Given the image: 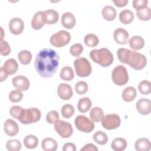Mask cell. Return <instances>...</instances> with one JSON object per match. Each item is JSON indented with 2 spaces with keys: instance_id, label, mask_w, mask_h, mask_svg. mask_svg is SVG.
I'll return each mask as SVG.
<instances>
[{
  "instance_id": "cell-41",
  "label": "cell",
  "mask_w": 151,
  "mask_h": 151,
  "mask_svg": "<svg viewBox=\"0 0 151 151\" xmlns=\"http://www.w3.org/2000/svg\"><path fill=\"white\" fill-rule=\"evenodd\" d=\"M88 90V85L86 82L83 81H78L75 86L76 92L80 95L85 94Z\"/></svg>"
},
{
  "instance_id": "cell-23",
  "label": "cell",
  "mask_w": 151,
  "mask_h": 151,
  "mask_svg": "<svg viewBox=\"0 0 151 151\" xmlns=\"http://www.w3.org/2000/svg\"><path fill=\"white\" fill-rule=\"evenodd\" d=\"M129 46L134 50L142 49L145 45V41L140 36H133L129 41Z\"/></svg>"
},
{
  "instance_id": "cell-47",
  "label": "cell",
  "mask_w": 151,
  "mask_h": 151,
  "mask_svg": "<svg viewBox=\"0 0 151 151\" xmlns=\"http://www.w3.org/2000/svg\"><path fill=\"white\" fill-rule=\"evenodd\" d=\"M63 150V151H75L76 150V147L74 143H67L64 145Z\"/></svg>"
},
{
  "instance_id": "cell-15",
  "label": "cell",
  "mask_w": 151,
  "mask_h": 151,
  "mask_svg": "<svg viewBox=\"0 0 151 151\" xmlns=\"http://www.w3.org/2000/svg\"><path fill=\"white\" fill-rule=\"evenodd\" d=\"M5 133L9 136H14L18 133L19 127L17 123L12 119H7L4 124Z\"/></svg>"
},
{
  "instance_id": "cell-27",
  "label": "cell",
  "mask_w": 151,
  "mask_h": 151,
  "mask_svg": "<svg viewBox=\"0 0 151 151\" xmlns=\"http://www.w3.org/2000/svg\"><path fill=\"white\" fill-rule=\"evenodd\" d=\"M111 147L114 151H122L126 148L127 142L122 137L116 138L113 140Z\"/></svg>"
},
{
  "instance_id": "cell-48",
  "label": "cell",
  "mask_w": 151,
  "mask_h": 151,
  "mask_svg": "<svg viewBox=\"0 0 151 151\" xmlns=\"http://www.w3.org/2000/svg\"><path fill=\"white\" fill-rule=\"evenodd\" d=\"M81 150H85V151H97V147L92 143H88L83 148L81 149Z\"/></svg>"
},
{
  "instance_id": "cell-40",
  "label": "cell",
  "mask_w": 151,
  "mask_h": 151,
  "mask_svg": "<svg viewBox=\"0 0 151 151\" xmlns=\"http://www.w3.org/2000/svg\"><path fill=\"white\" fill-rule=\"evenodd\" d=\"M23 97V94L19 90H12L9 94V99L11 102L17 103L20 101Z\"/></svg>"
},
{
  "instance_id": "cell-24",
  "label": "cell",
  "mask_w": 151,
  "mask_h": 151,
  "mask_svg": "<svg viewBox=\"0 0 151 151\" xmlns=\"http://www.w3.org/2000/svg\"><path fill=\"white\" fill-rule=\"evenodd\" d=\"M150 142L146 138H140L134 144L135 149L138 151H148L150 149Z\"/></svg>"
},
{
  "instance_id": "cell-20",
  "label": "cell",
  "mask_w": 151,
  "mask_h": 151,
  "mask_svg": "<svg viewBox=\"0 0 151 151\" xmlns=\"http://www.w3.org/2000/svg\"><path fill=\"white\" fill-rule=\"evenodd\" d=\"M4 70L7 73V74H14L18 70V65L15 60L10 58L7 60L4 64L2 67Z\"/></svg>"
},
{
  "instance_id": "cell-10",
  "label": "cell",
  "mask_w": 151,
  "mask_h": 151,
  "mask_svg": "<svg viewBox=\"0 0 151 151\" xmlns=\"http://www.w3.org/2000/svg\"><path fill=\"white\" fill-rule=\"evenodd\" d=\"M120 118L116 114H110L105 116L101 120V124L107 130L116 129L120 125Z\"/></svg>"
},
{
  "instance_id": "cell-5",
  "label": "cell",
  "mask_w": 151,
  "mask_h": 151,
  "mask_svg": "<svg viewBox=\"0 0 151 151\" xmlns=\"http://www.w3.org/2000/svg\"><path fill=\"white\" fill-rule=\"evenodd\" d=\"M74 65L77 75L80 77H87L91 73V64L86 58L80 57L76 59Z\"/></svg>"
},
{
  "instance_id": "cell-36",
  "label": "cell",
  "mask_w": 151,
  "mask_h": 151,
  "mask_svg": "<svg viewBox=\"0 0 151 151\" xmlns=\"http://www.w3.org/2000/svg\"><path fill=\"white\" fill-rule=\"evenodd\" d=\"M136 15L138 18L142 21H148L151 17V11L150 8L146 7L140 10L136 11Z\"/></svg>"
},
{
  "instance_id": "cell-9",
  "label": "cell",
  "mask_w": 151,
  "mask_h": 151,
  "mask_svg": "<svg viewBox=\"0 0 151 151\" xmlns=\"http://www.w3.org/2000/svg\"><path fill=\"white\" fill-rule=\"evenodd\" d=\"M54 129L57 133L63 138L70 137L73 132L71 124L61 120H58L54 123Z\"/></svg>"
},
{
  "instance_id": "cell-8",
  "label": "cell",
  "mask_w": 151,
  "mask_h": 151,
  "mask_svg": "<svg viewBox=\"0 0 151 151\" xmlns=\"http://www.w3.org/2000/svg\"><path fill=\"white\" fill-rule=\"evenodd\" d=\"M74 123L78 130L85 133H90L94 129V123L84 115H79L75 119Z\"/></svg>"
},
{
  "instance_id": "cell-39",
  "label": "cell",
  "mask_w": 151,
  "mask_h": 151,
  "mask_svg": "<svg viewBox=\"0 0 151 151\" xmlns=\"http://www.w3.org/2000/svg\"><path fill=\"white\" fill-rule=\"evenodd\" d=\"M6 147L9 151H18L21 148V143L17 139H11L6 142Z\"/></svg>"
},
{
  "instance_id": "cell-50",
  "label": "cell",
  "mask_w": 151,
  "mask_h": 151,
  "mask_svg": "<svg viewBox=\"0 0 151 151\" xmlns=\"http://www.w3.org/2000/svg\"><path fill=\"white\" fill-rule=\"evenodd\" d=\"M0 70H1V74H0V77H1V80H0V81L1 82H2V81H3L4 80H6V78L8 77V74H7V73L4 70V69H3V68L2 67H1L0 68Z\"/></svg>"
},
{
  "instance_id": "cell-18",
  "label": "cell",
  "mask_w": 151,
  "mask_h": 151,
  "mask_svg": "<svg viewBox=\"0 0 151 151\" xmlns=\"http://www.w3.org/2000/svg\"><path fill=\"white\" fill-rule=\"evenodd\" d=\"M76 22L75 17L71 12H65L61 16V24L67 29L73 28L76 24Z\"/></svg>"
},
{
  "instance_id": "cell-11",
  "label": "cell",
  "mask_w": 151,
  "mask_h": 151,
  "mask_svg": "<svg viewBox=\"0 0 151 151\" xmlns=\"http://www.w3.org/2000/svg\"><path fill=\"white\" fill-rule=\"evenodd\" d=\"M13 86L20 91H26L29 87V81L25 76L19 75L12 79Z\"/></svg>"
},
{
  "instance_id": "cell-45",
  "label": "cell",
  "mask_w": 151,
  "mask_h": 151,
  "mask_svg": "<svg viewBox=\"0 0 151 151\" xmlns=\"http://www.w3.org/2000/svg\"><path fill=\"white\" fill-rule=\"evenodd\" d=\"M22 110H23L22 107L18 106H12L11 107L9 113L12 117L18 120V119L22 111Z\"/></svg>"
},
{
  "instance_id": "cell-49",
  "label": "cell",
  "mask_w": 151,
  "mask_h": 151,
  "mask_svg": "<svg viewBox=\"0 0 151 151\" xmlns=\"http://www.w3.org/2000/svg\"><path fill=\"white\" fill-rule=\"evenodd\" d=\"M113 2L118 7H123L127 5L128 3L127 0H117V1H113Z\"/></svg>"
},
{
  "instance_id": "cell-13",
  "label": "cell",
  "mask_w": 151,
  "mask_h": 151,
  "mask_svg": "<svg viewBox=\"0 0 151 151\" xmlns=\"http://www.w3.org/2000/svg\"><path fill=\"white\" fill-rule=\"evenodd\" d=\"M138 112L143 115H147L151 111V101L147 99H140L136 104Z\"/></svg>"
},
{
  "instance_id": "cell-17",
  "label": "cell",
  "mask_w": 151,
  "mask_h": 151,
  "mask_svg": "<svg viewBox=\"0 0 151 151\" xmlns=\"http://www.w3.org/2000/svg\"><path fill=\"white\" fill-rule=\"evenodd\" d=\"M59 18L58 13L54 9H47L44 11L43 19L45 24H54Z\"/></svg>"
},
{
  "instance_id": "cell-1",
  "label": "cell",
  "mask_w": 151,
  "mask_h": 151,
  "mask_svg": "<svg viewBox=\"0 0 151 151\" xmlns=\"http://www.w3.org/2000/svg\"><path fill=\"white\" fill-rule=\"evenodd\" d=\"M59 60V55L55 50L43 48L35 57L34 63L35 70L42 77H51L58 68Z\"/></svg>"
},
{
  "instance_id": "cell-44",
  "label": "cell",
  "mask_w": 151,
  "mask_h": 151,
  "mask_svg": "<svg viewBox=\"0 0 151 151\" xmlns=\"http://www.w3.org/2000/svg\"><path fill=\"white\" fill-rule=\"evenodd\" d=\"M1 48L0 53L2 55H8L11 52V48L8 43L3 40H1Z\"/></svg>"
},
{
  "instance_id": "cell-46",
  "label": "cell",
  "mask_w": 151,
  "mask_h": 151,
  "mask_svg": "<svg viewBox=\"0 0 151 151\" xmlns=\"http://www.w3.org/2000/svg\"><path fill=\"white\" fill-rule=\"evenodd\" d=\"M147 0H134L132 2V4L136 11H138L147 7Z\"/></svg>"
},
{
  "instance_id": "cell-3",
  "label": "cell",
  "mask_w": 151,
  "mask_h": 151,
  "mask_svg": "<svg viewBox=\"0 0 151 151\" xmlns=\"http://www.w3.org/2000/svg\"><path fill=\"white\" fill-rule=\"evenodd\" d=\"M41 116L40 110L37 108L23 109L18 120L22 124H31L39 121Z\"/></svg>"
},
{
  "instance_id": "cell-26",
  "label": "cell",
  "mask_w": 151,
  "mask_h": 151,
  "mask_svg": "<svg viewBox=\"0 0 151 151\" xmlns=\"http://www.w3.org/2000/svg\"><path fill=\"white\" fill-rule=\"evenodd\" d=\"M136 94V90L133 87H127L123 90L122 96L124 101L130 102L135 99Z\"/></svg>"
},
{
  "instance_id": "cell-34",
  "label": "cell",
  "mask_w": 151,
  "mask_h": 151,
  "mask_svg": "<svg viewBox=\"0 0 151 151\" xmlns=\"http://www.w3.org/2000/svg\"><path fill=\"white\" fill-rule=\"evenodd\" d=\"M18 58L21 64L27 65L31 62L32 54L31 52L28 50H22L18 53Z\"/></svg>"
},
{
  "instance_id": "cell-22",
  "label": "cell",
  "mask_w": 151,
  "mask_h": 151,
  "mask_svg": "<svg viewBox=\"0 0 151 151\" xmlns=\"http://www.w3.org/2000/svg\"><path fill=\"white\" fill-rule=\"evenodd\" d=\"M103 17L107 21H113L116 17V10L110 5L104 6L101 11Z\"/></svg>"
},
{
  "instance_id": "cell-31",
  "label": "cell",
  "mask_w": 151,
  "mask_h": 151,
  "mask_svg": "<svg viewBox=\"0 0 151 151\" xmlns=\"http://www.w3.org/2000/svg\"><path fill=\"white\" fill-rule=\"evenodd\" d=\"M60 77L63 80H71L74 77V74L73 68L68 66H65L63 67L60 71Z\"/></svg>"
},
{
  "instance_id": "cell-12",
  "label": "cell",
  "mask_w": 151,
  "mask_h": 151,
  "mask_svg": "<svg viewBox=\"0 0 151 151\" xmlns=\"http://www.w3.org/2000/svg\"><path fill=\"white\" fill-rule=\"evenodd\" d=\"M9 28L12 34L19 35L22 33L24 30V22L19 18H13L9 21Z\"/></svg>"
},
{
  "instance_id": "cell-32",
  "label": "cell",
  "mask_w": 151,
  "mask_h": 151,
  "mask_svg": "<svg viewBox=\"0 0 151 151\" xmlns=\"http://www.w3.org/2000/svg\"><path fill=\"white\" fill-rule=\"evenodd\" d=\"M24 144L27 148L34 149L38 144V139L35 136L29 134L25 137L24 139Z\"/></svg>"
},
{
  "instance_id": "cell-2",
  "label": "cell",
  "mask_w": 151,
  "mask_h": 151,
  "mask_svg": "<svg viewBox=\"0 0 151 151\" xmlns=\"http://www.w3.org/2000/svg\"><path fill=\"white\" fill-rule=\"evenodd\" d=\"M90 57L93 61L104 67L109 66L113 61L112 53L106 48L91 50L90 52Z\"/></svg>"
},
{
  "instance_id": "cell-25",
  "label": "cell",
  "mask_w": 151,
  "mask_h": 151,
  "mask_svg": "<svg viewBox=\"0 0 151 151\" xmlns=\"http://www.w3.org/2000/svg\"><path fill=\"white\" fill-rule=\"evenodd\" d=\"M91 101L87 97H83L78 100L77 108L79 111L81 113H86L90 110L91 107Z\"/></svg>"
},
{
  "instance_id": "cell-6",
  "label": "cell",
  "mask_w": 151,
  "mask_h": 151,
  "mask_svg": "<svg viewBox=\"0 0 151 151\" xmlns=\"http://www.w3.org/2000/svg\"><path fill=\"white\" fill-rule=\"evenodd\" d=\"M71 40L70 33L64 30H61L54 34L50 38V43L55 47H61L67 45Z\"/></svg>"
},
{
  "instance_id": "cell-7",
  "label": "cell",
  "mask_w": 151,
  "mask_h": 151,
  "mask_svg": "<svg viewBox=\"0 0 151 151\" xmlns=\"http://www.w3.org/2000/svg\"><path fill=\"white\" fill-rule=\"evenodd\" d=\"M146 63L147 59L144 55L132 51L127 64L132 68L136 70H142L146 66Z\"/></svg>"
},
{
  "instance_id": "cell-35",
  "label": "cell",
  "mask_w": 151,
  "mask_h": 151,
  "mask_svg": "<svg viewBox=\"0 0 151 151\" xmlns=\"http://www.w3.org/2000/svg\"><path fill=\"white\" fill-rule=\"evenodd\" d=\"M84 42L88 47H94L98 45L99 40L95 34H88L85 36L84 38Z\"/></svg>"
},
{
  "instance_id": "cell-28",
  "label": "cell",
  "mask_w": 151,
  "mask_h": 151,
  "mask_svg": "<svg viewBox=\"0 0 151 151\" xmlns=\"http://www.w3.org/2000/svg\"><path fill=\"white\" fill-rule=\"evenodd\" d=\"M90 117L94 122H101L104 117L103 111L100 107H93L90 111Z\"/></svg>"
},
{
  "instance_id": "cell-21",
  "label": "cell",
  "mask_w": 151,
  "mask_h": 151,
  "mask_svg": "<svg viewBox=\"0 0 151 151\" xmlns=\"http://www.w3.org/2000/svg\"><path fill=\"white\" fill-rule=\"evenodd\" d=\"M41 147L42 149L45 151H55L57 149L58 145L54 139L47 137L42 140Z\"/></svg>"
},
{
  "instance_id": "cell-43",
  "label": "cell",
  "mask_w": 151,
  "mask_h": 151,
  "mask_svg": "<svg viewBox=\"0 0 151 151\" xmlns=\"http://www.w3.org/2000/svg\"><path fill=\"white\" fill-rule=\"evenodd\" d=\"M59 119V114L57 111L52 110L48 112L46 116V120L50 124L54 123Z\"/></svg>"
},
{
  "instance_id": "cell-38",
  "label": "cell",
  "mask_w": 151,
  "mask_h": 151,
  "mask_svg": "<svg viewBox=\"0 0 151 151\" xmlns=\"http://www.w3.org/2000/svg\"><path fill=\"white\" fill-rule=\"evenodd\" d=\"M61 112L62 116L64 118L68 119L74 114V108L72 105L70 104H66L62 107Z\"/></svg>"
},
{
  "instance_id": "cell-16",
  "label": "cell",
  "mask_w": 151,
  "mask_h": 151,
  "mask_svg": "<svg viewBox=\"0 0 151 151\" xmlns=\"http://www.w3.org/2000/svg\"><path fill=\"white\" fill-rule=\"evenodd\" d=\"M114 41L119 44H126L127 42L129 35L126 30L123 28H117L113 34Z\"/></svg>"
},
{
  "instance_id": "cell-33",
  "label": "cell",
  "mask_w": 151,
  "mask_h": 151,
  "mask_svg": "<svg viewBox=\"0 0 151 151\" xmlns=\"http://www.w3.org/2000/svg\"><path fill=\"white\" fill-rule=\"evenodd\" d=\"M94 141L99 145H103L107 143L108 137L107 134L102 131L96 132L93 136Z\"/></svg>"
},
{
  "instance_id": "cell-19",
  "label": "cell",
  "mask_w": 151,
  "mask_h": 151,
  "mask_svg": "<svg viewBox=\"0 0 151 151\" xmlns=\"http://www.w3.org/2000/svg\"><path fill=\"white\" fill-rule=\"evenodd\" d=\"M43 16L44 11H38L35 14L31 21V26L33 29L38 30L44 25Z\"/></svg>"
},
{
  "instance_id": "cell-42",
  "label": "cell",
  "mask_w": 151,
  "mask_h": 151,
  "mask_svg": "<svg viewBox=\"0 0 151 151\" xmlns=\"http://www.w3.org/2000/svg\"><path fill=\"white\" fill-rule=\"evenodd\" d=\"M83 51V47L81 44L77 43L73 44L70 48V54L74 57L80 56Z\"/></svg>"
},
{
  "instance_id": "cell-37",
  "label": "cell",
  "mask_w": 151,
  "mask_h": 151,
  "mask_svg": "<svg viewBox=\"0 0 151 151\" xmlns=\"http://www.w3.org/2000/svg\"><path fill=\"white\" fill-rule=\"evenodd\" d=\"M140 93L144 95L149 94L151 92V83L149 81L143 80L138 85Z\"/></svg>"
},
{
  "instance_id": "cell-14",
  "label": "cell",
  "mask_w": 151,
  "mask_h": 151,
  "mask_svg": "<svg viewBox=\"0 0 151 151\" xmlns=\"http://www.w3.org/2000/svg\"><path fill=\"white\" fill-rule=\"evenodd\" d=\"M57 93L61 99L67 100L71 99L73 93L72 88L69 84L61 83L58 87Z\"/></svg>"
},
{
  "instance_id": "cell-29",
  "label": "cell",
  "mask_w": 151,
  "mask_h": 151,
  "mask_svg": "<svg viewBox=\"0 0 151 151\" xmlns=\"http://www.w3.org/2000/svg\"><path fill=\"white\" fill-rule=\"evenodd\" d=\"M119 19L123 24H129L134 19V14L131 11L125 9L120 12L119 14Z\"/></svg>"
},
{
  "instance_id": "cell-30",
  "label": "cell",
  "mask_w": 151,
  "mask_h": 151,
  "mask_svg": "<svg viewBox=\"0 0 151 151\" xmlns=\"http://www.w3.org/2000/svg\"><path fill=\"white\" fill-rule=\"evenodd\" d=\"M131 52V50L126 48H119L117 51V54L120 61L122 63L127 64Z\"/></svg>"
},
{
  "instance_id": "cell-4",
  "label": "cell",
  "mask_w": 151,
  "mask_h": 151,
  "mask_svg": "<svg viewBox=\"0 0 151 151\" xmlns=\"http://www.w3.org/2000/svg\"><path fill=\"white\" fill-rule=\"evenodd\" d=\"M111 78L113 82L117 86L125 85L129 81L127 69L122 65L116 66L112 71Z\"/></svg>"
}]
</instances>
